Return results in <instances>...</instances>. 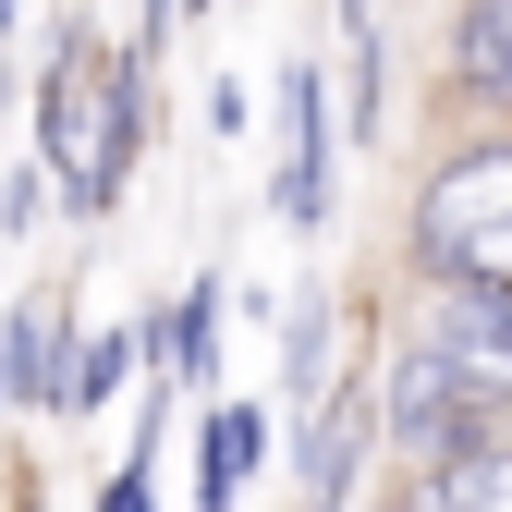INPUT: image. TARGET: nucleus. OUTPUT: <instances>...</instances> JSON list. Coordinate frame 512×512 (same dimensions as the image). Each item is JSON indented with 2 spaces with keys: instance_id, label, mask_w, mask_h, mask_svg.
Instances as JSON below:
<instances>
[{
  "instance_id": "nucleus-12",
  "label": "nucleus",
  "mask_w": 512,
  "mask_h": 512,
  "mask_svg": "<svg viewBox=\"0 0 512 512\" xmlns=\"http://www.w3.org/2000/svg\"><path fill=\"white\" fill-rule=\"evenodd\" d=\"M147 342L135 330H74V366H61V415H110L122 391H135Z\"/></svg>"
},
{
  "instance_id": "nucleus-17",
  "label": "nucleus",
  "mask_w": 512,
  "mask_h": 512,
  "mask_svg": "<svg viewBox=\"0 0 512 512\" xmlns=\"http://www.w3.org/2000/svg\"><path fill=\"white\" fill-rule=\"evenodd\" d=\"M293 512H305V500H293Z\"/></svg>"
},
{
  "instance_id": "nucleus-2",
  "label": "nucleus",
  "mask_w": 512,
  "mask_h": 512,
  "mask_svg": "<svg viewBox=\"0 0 512 512\" xmlns=\"http://www.w3.org/2000/svg\"><path fill=\"white\" fill-rule=\"evenodd\" d=\"M415 269H427L439 293L512 281V135L452 147V159L427 171V196H415Z\"/></svg>"
},
{
  "instance_id": "nucleus-7",
  "label": "nucleus",
  "mask_w": 512,
  "mask_h": 512,
  "mask_svg": "<svg viewBox=\"0 0 512 512\" xmlns=\"http://www.w3.org/2000/svg\"><path fill=\"white\" fill-rule=\"evenodd\" d=\"M378 512H512V427H476L452 452H415V476Z\"/></svg>"
},
{
  "instance_id": "nucleus-9",
  "label": "nucleus",
  "mask_w": 512,
  "mask_h": 512,
  "mask_svg": "<svg viewBox=\"0 0 512 512\" xmlns=\"http://www.w3.org/2000/svg\"><path fill=\"white\" fill-rule=\"evenodd\" d=\"M135 342H147V366H171L159 391H208V378H220V281H183V305L147 317Z\"/></svg>"
},
{
  "instance_id": "nucleus-1",
  "label": "nucleus",
  "mask_w": 512,
  "mask_h": 512,
  "mask_svg": "<svg viewBox=\"0 0 512 512\" xmlns=\"http://www.w3.org/2000/svg\"><path fill=\"white\" fill-rule=\"evenodd\" d=\"M135 147H147V49H110L86 13H61L37 74V159L61 220H110L135 183Z\"/></svg>"
},
{
  "instance_id": "nucleus-18",
  "label": "nucleus",
  "mask_w": 512,
  "mask_h": 512,
  "mask_svg": "<svg viewBox=\"0 0 512 512\" xmlns=\"http://www.w3.org/2000/svg\"><path fill=\"white\" fill-rule=\"evenodd\" d=\"M500 427H512V415H500Z\"/></svg>"
},
{
  "instance_id": "nucleus-11",
  "label": "nucleus",
  "mask_w": 512,
  "mask_h": 512,
  "mask_svg": "<svg viewBox=\"0 0 512 512\" xmlns=\"http://www.w3.org/2000/svg\"><path fill=\"white\" fill-rule=\"evenodd\" d=\"M452 86L476 110H512V0H464L452 13Z\"/></svg>"
},
{
  "instance_id": "nucleus-10",
  "label": "nucleus",
  "mask_w": 512,
  "mask_h": 512,
  "mask_svg": "<svg viewBox=\"0 0 512 512\" xmlns=\"http://www.w3.org/2000/svg\"><path fill=\"white\" fill-rule=\"evenodd\" d=\"M269 464V403H208V452H196V512H244V476Z\"/></svg>"
},
{
  "instance_id": "nucleus-3",
  "label": "nucleus",
  "mask_w": 512,
  "mask_h": 512,
  "mask_svg": "<svg viewBox=\"0 0 512 512\" xmlns=\"http://www.w3.org/2000/svg\"><path fill=\"white\" fill-rule=\"evenodd\" d=\"M476 427H500V415L464 403V378L439 366L427 330H415L391 366H378V439H403V452H452V439H476Z\"/></svg>"
},
{
  "instance_id": "nucleus-8",
  "label": "nucleus",
  "mask_w": 512,
  "mask_h": 512,
  "mask_svg": "<svg viewBox=\"0 0 512 512\" xmlns=\"http://www.w3.org/2000/svg\"><path fill=\"white\" fill-rule=\"evenodd\" d=\"M61 366H74V305L37 293L0 317V403H25V415H61Z\"/></svg>"
},
{
  "instance_id": "nucleus-6",
  "label": "nucleus",
  "mask_w": 512,
  "mask_h": 512,
  "mask_svg": "<svg viewBox=\"0 0 512 512\" xmlns=\"http://www.w3.org/2000/svg\"><path fill=\"white\" fill-rule=\"evenodd\" d=\"M269 208L293 232L330 220V74H317V61L281 74V183H269Z\"/></svg>"
},
{
  "instance_id": "nucleus-14",
  "label": "nucleus",
  "mask_w": 512,
  "mask_h": 512,
  "mask_svg": "<svg viewBox=\"0 0 512 512\" xmlns=\"http://www.w3.org/2000/svg\"><path fill=\"white\" fill-rule=\"evenodd\" d=\"M0 232H49V159L0 171Z\"/></svg>"
},
{
  "instance_id": "nucleus-16",
  "label": "nucleus",
  "mask_w": 512,
  "mask_h": 512,
  "mask_svg": "<svg viewBox=\"0 0 512 512\" xmlns=\"http://www.w3.org/2000/svg\"><path fill=\"white\" fill-rule=\"evenodd\" d=\"M0 110H13V49H0Z\"/></svg>"
},
{
  "instance_id": "nucleus-5",
  "label": "nucleus",
  "mask_w": 512,
  "mask_h": 512,
  "mask_svg": "<svg viewBox=\"0 0 512 512\" xmlns=\"http://www.w3.org/2000/svg\"><path fill=\"white\" fill-rule=\"evenodd\" d=\"M366 452H378V391H366V378H330V391L305 403V452H293L305 512H342L354 476H366Z\"/></svg>"
},
{
  "instance_id": "nucleus-13",
  "label": "nucleus",
  "mask_w": 512,
  "mask_h": 512,
  "mask_svg": "<svg viewBox=\"0 0 512 512\" xmlns=\"http://www.w3.org/2000/svg\"><path fill=\"white\" fill-rule=\"evenodd\" d=\"M330 293H293V317H281V391L293 403H317V391H330Z\"/></svg>"
},
{
  "instance_id": "nucleus-15",
  "label": "nucleus",
  "mask_w": 512,
  "mask_h": 512,
  "mask_svg": "<svg viewBox=\"0 0 512 512\" xmlns=\"http://www.w3.org/2000/svg\"><path fill=\"white\" fill-rule=\"evenodd\" d=\"M147 476H159V464H147V452H135V464H122V476H110V488H98V500H86V512H159V488H147Z\"/></svg>"
},
{
  "instance_id": "nucleus-4",
  "label": "nucleus",
  "mask_w": 512,
  "mask_h": 512,
  "mask_svg": "<svg viewBox=\"0 0 512 512\" xmlns=\"http://www.w3.org/2000/svg\"><path fill=\"white\" fill-rule=\"evenodd\" d=\"M427 342H439V366L464 378V403L512 415V281H464V293H439V305H427Z\"/></svg>"
}]
</instances>
